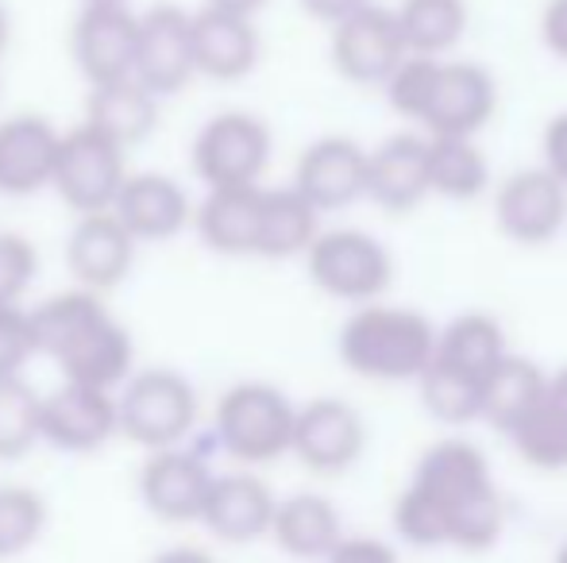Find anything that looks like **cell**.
<instances>
[{
    "instance_id": "4316f807",
    "label": "cell",
    "mask_w": 567,
    "mask_h": 563,
    "mask_svg": "<svg viewBox=\"0 0 567 563\" xmlns=\"http://www.w3.org/2000/svg\"><path fill=\"white\" fill-rule=\"evenodd\" d=\"M548 394V375L529 359V355H502L491 367V375L483 378V417L498 432H509L522 417H529L533 409L545 402Z\"/></svg>"
},
{
    "instance_id": "d4e9b609",
    "label": "cell",
    "mask_w": 567,
    "mask_h": 563,
    "mask_svg": "<svg viewBox=\"0 0 567 563\" xmlns=\"http://www.w3.org/2000/svg\"><path fill=\"white\" fill-rule=\"evenodd\" d=\"M259 209L262 186L205 189L202 205H194V228L209 251L244 259L255 256V243H259Z\"/></svg>"
},
{
    "instance_id": "1f68e13d",
    "label": "cell",
    "mask_w": 567,
    "mask_h": 563,
    "mask_svg": "<svg viewBox=\"0 0 567 563\" xmlns=\"http://www.w3.org/2000/svg\"><path fill=\"white\" fill-rule=\"evenodd\" d=\"M425 409L444 425H471L483 417V378H471L463 371H452L444 363H429V371L417 378Z\"/></svg>"
},
{
    "instance_id": "f546056e",
    "label": "cell",
    "mask_w": 567,
    "mask_h": 563,
    "mask_svg": "<svg viewBox=\"0 0 567 563\" xmlns=\"http://www.w3.org/2000/svg\"><path fill=\"white\" fill-rule=\"evenodd\" d=\"M405 51L421 59L449 54L467 31V4L463 0H402L394 8Z\"/></svg>"
},
{
    "instance_id": "4dcf8cb0",
    "label": "cell",
    "mask_w": 567,
    "mask_h": 563,
    "mask_svg": "<svg viewBox=\"0 0 567 563\" xmlns=\"http://www.w3.org/2000/svg\"><path fill=\"white\" fill-rule=\"evenodd\" d=\"M491 181V163L475 139L429 136V194L449 201H475Z\"/></svg>"
},
{
    "instance_id": "d6986e66",
    "label": "cell",
    "mask_w": 567,
    "mask_h": 563,
    "mask_svg": "<svg viewBox=\"0 0 567 563\" xmlns=\"http://www.w3.org/2000/svg\"><path fill=\"white\" fill-rule=\"evenodd\" d=\"M140 243L124 232L113 212L78 217L66 240V271L74 274L78 290L109 293L132 274Z\"/></svg>"
},
{
    "instance_id": "8fae6325",
    "label": "cell",
    "mask_w": 567,
    "mask_h": 563,
    "mask_svg": "<svg viewBox=\"0 0 567 563\" xmlns=\"http://www.w3.org/2000/svg\"><path fill=\"white\" fill-rule=\"evenodd\" d=\"M367 448V425L343 398H313L293 414L290 456L313 475H343Z\"/></svg>"
},
{
    "instance_id": "6da1fadb",
    "label": "cell",
    "mask_w": 567,
    "mask_h": 563,
    "mask_svg": "<svg viewBox=\"0 0 567 563\" xmlns=\"http://www.w3.org/2000/svg\"><path fill=\"white\" fill-rule=\"evenodd\" d=\"M394 529L413 549H494L506 533V502L483 448L471 440L433 444L398 494Z\"/></svg>"
},
{
    "instance_id": "ab89813d",
    "label": "cell",
    "mask_w": 567,
    "mask_h": 563,
    "mask_svg": "<svg viewBox=\"0 0 567 563\" xmlns=\"http://www.w3.org/2000/svg\"><path fill=\"white\" fill-rule=\"evenodd\" d=\"M545 170L567 189V113L553 116L545 128Z\"/></svg>"
},
{
    "instance_id": "7c38bea8",
    "label": "cell",
    "mask_w": 567,
    "mask_h": 563,
    "mask_svg": "<svg viewBox=\"0 0 567 563\" xmlns=\"http://www.w3.org/2000/svg\"><path fill=\"white\" fill-rule=\"evenodd\" d=\"M405 51L398 15L382 4H367L355 15L332 28V66L355 85H386L402 62Z\"/></svg>"
},
{
    "instance_id": "5b68a950",
    "label": "cell",
    "mask_w": 567,
    "mask_h": 563,
    "mask_svg": "<svg viewBox=\"0 0 567 563\" xmlns=\"http://www.w3.org/2000/svg\"><path fill=\"white\" fill-rule=\"evenodd\" d=\"M293 406L278 386L270 383H236L225 390L213 414V436L220 451L244 467H267L290 456Z\"/></svg>"
},
{
    "instance_id": "4fadbf2b",
    "label": "cell",
    "mask_w": 567,
    "mask_h": 563,
    "mask_svg": "<svg viewBox=\"0 0 567 563\" xmlns=\"http://www.w3.org/2000/svg\"><path fill=\"white\" fill-rule=\"evenodd\" d=\"M116 432V394L93 386L62 383L59 390L43 394L39 406V440L70 456L101 451Z\"/></svg>"
},
{
    "instance_id": "d590c367",
    "label": "cell",
    "mask_w": 567,
    "mask_h": 563,
    "mask_svg": "<svg viewBox=\"0 0 567 563\" xmlns=\"http://www.w3.org/2000/svg\"><path fill=\"white\" fill-rule=\"evenodd\" d=\"M436 70H441V59H421V54H410L394 74L386 77V97L390 108L405 121H417L425 116L429 93L436 85Z\"/></svg>"
},
{
    "instance_id": "e0dca14e",
    "label": "cell",
    "mask_w": 567,
    "mask_h": 563,
    "mask_svg": "<svg viewBox=\"0 0 567 563\" xmlns=\"http://www.w3.org/2000/svg\"><path fill=\"white\" fill-rule=\"evenodd\" d=\"M109 212L135 243H166L194 225V201L171 174H127Z\"/></svg>"
},
{
    "instance_id": "7bdbcfd3",
    "label": "cell",
    "mask_w": 567,
    "mask_h": 563,
    "mask_svg": "<svg viewBox=\"0 0 567 563\" xmlns=\"http://www.w3.org/2000/svg\"><path fill=\"white\" fill-rule=\"evenodd\" d=\"M151 563H217L205 549H197V544H174V549L158 552Z\"/></svg>"
},
{
    "instance_id": "ac0fdd59",
    "label": "cell",
    "mask_w": 567,
    "mask_h": 563,
    "mask_svg": "<svg viewBox=\"0 0 567 563\" xmlns=\"http://www.w3.org/2000/svg\"><path fill=\"white\" fill-rule=\"evenodd\" d=\"M293 189L317 212H337L367 197V150L348 136L309 143L293 170Z\"/></svg>"
},
{
    "instance_id": "603a6c76",
    "label": "cell",
    "mask_w": 567,
    "mask_h": 563,
    "mask_svg": "<svg viewBox=\"0 0 567 563\" xmlns=\"http://www.w3.org/2000/svg\"><path fill=\"white\" fill-rule=\"evenodd\" d=\"M367 197L386 212H410L429 197V139L390 136L367 150Z\"/></svg>"
},
{
    "instance_id": "ffe728a7",
    "label": "cell",
    "mask_w": 567,
    "mask_h": 563,
    "mask_svg": "<svg viewBox=\"0 0 567 563\" xmlns=\"http://www.w3.org/2000/svg\"><path fill=\"white\" fill-rule=\"evenodd\" d=\"M275 490L251 471L213 475L209 498H205L202 525L217 536L220 544H255L270 533L275 518Z\"/></svg>"
},
{
    "instance_id": "30bf717a",
    "label": "cell",
    "mask_w": 567,
    "mask_h": 563,
    "mask_svg": "<svg viewBox=\"0 0 567 563\" xmlns=\"http://www.w3.org/2000/svg\"><path fill=\"white\" fill-rule=\"evenodd\" d=\"M213 475L217 471L209 467V459L186 444L147 451L140 467V498L151 518L166 525H189V521H202Z\"/></svg>"
},
{
    "instance_id": "c3c4849f",
    "label": "cell",
    "mask_w": 567,
    "mask_h": 563,
    "mask_svg": "<svg viewBox=\"0 0 567 563\" xmlns=\"http://www.w3.org/2000/svg\"><path fill=\"white\" fill-rule=\"evenodd\" d=\"M82 4H127V0H82Z\"/></svg>"
},
{
    "instance_id": "5bb4252c",
    "label": "cell",
    "mask_w": 567,
    "mask_h": 563,
    "mask_svg": "<svg viewBox=\"0 0 567 563\" xmlns=\"http://www.w3.org/2000/svg\"><path fill=\"white\" fill-rule=\"evenodd\" d=\"M70 54L90 90L132 77L135 12L127 4H82L70 28Z\"/></svg>"
},
{
    "instance_id": "9a60e30c",
    "label": "cell",
    "mask_w": 567,
    "mask_h": 563,
    "mask_svg": "<svg viewBox=\"0 0 567 563\" xmlns=\"http://www.w3.org/2000/svg\"><path fill=\"white\" fill-rule=\"evenodd\" d=\"M494 217H498L506 240L540 248V243L556 240L567 225V189L545 166L517 170L502 181L498 197H494Z\"/></svg>"
},
{
    "instance_id": "836d02e7",
    "label": "cell",
    "mask_w": 567,
    "mask_h": 563,
    "mask_svg": "<svg viewBox=\"0 0 567 563\" xmlns=\"http://www.w3.org/2000/svg\"><path fill=\"white\" fill-rule=\"evenodd\" d=\"M47 498L31 487H0V563L16 560L47 533Z\"/></svg>"
},
{
    "instance_id": "52a82bcc",
    "label": "cell",
    "mask_w": 567,
    "mask_h": 563,
    "mask_svg": "<svg viewBox=\"0 0 567 563\" xmlns=\"http://www.w3.org/2000/svg\"><path fill=\"white\" fill-rule=\"evenodd\" d=\"M270 128L251 113H217L205 121L189 147V163L205 189H239L259 186L270 166Z\"/></svg>"
},
{
    "instance_id": "ee69618b",
    "label": "cell",
    "mask_w": 567,
    "mask_h": 563,
    "mask_svg": "<svg viewBox=\"0 0 567 563\" xmlns=\"http://www.w3.org/2000/svg\"><path fill=\"white\" fill-rule=\"evenodd\" d=\"M205 8H217V12H231V15H247V20H255V12L267 8V0H205Z\"/></svg>"
},
{
    "instance_id": "277c9868",
    "label": "cell",
    "mask_w": 567,
    "mask_h": 563,
    "mask_svg": "<svg viewBox=\"0 0 567 563\" xmlns=\"http://www.w3.org/2000/svg\"><path fill=\"white\" fill-rule=\"evenodd\" d=\"M197 425V390L182 371H132L116 390V432L143 451L178 448Z\"/></svg>"
},
{
    "instance_id": "60d3db41",
    "label": "cell",
    "mask_w": 567,
    "mask_h": 563,
    "mask_svg": "<svg viewBox=\"0 0 567 563\" xmlns=\"http://www.w3.org/2000/svg\"><path fill=\"white\" fill-rule=\"evenodd\" d=\"M540 39L553 54L567 59V0H553L545 8V20H540Z\"/></svg>"
},
{
    "instance_id": "f35d334b",
    "label": "cell",
    "mask_w": 567,
    "mask_h": 563,
    "mask_svg": "<svg viewBox=\"0 0 567 563\" xmlns=\"http://www.w3.org/2000/svg\"><path fill=\"white\" fill-rule=\"evenodd\" d=\"M324 563H402V560L379 536H343Z\"/></svg>"
},
{
    "instance_id": "9c48e42d",
    "label": "cell",
    "mask_w": 567,
    "mask_h": 563,
    "mask_svg": "<svg viewBox=\"0 0 567 563\" xmlns=\"http://www.w3.org/2000/svg\"><path fill=\"white\" fill-rule=\"evenodd\" d=\"M194 12L182 4H151L147 12H135V66L132 77L151 97H174L189 85L194 74V43H189Z\"/></svg>"
},
{
    "instance_id": "e575fe53",
    "label": "cell",
    "mask_w": 567,
    "mask_h": 563,
    "mask_svg": "<svg viewBox=\"0 0 567 563\" xmlns=\"http://www.w3.org/2000/svg\"><path fill=\"white\" fill-rule=\"evenodd\" d=\"M39 406L43 394H35L20 378H0V459L16 463L28 456L39 440Z\"/></svg>"
},
{
    "instance_id": "d6a6232c",
    "label": "cell",
    "mask_w": 567,
    "mask_h": 563,
    "mask_svg": "<svg viewBox=\"0 0 567 563\" xmlns=\"http://www.w3.org/2000/svg\"><path fill=\"white\" fill-rule=\"evenodd\" d=\"M509 444L517 448V456L533 467V471H567V421L560 409L548 402H540L529 417H522L509 428Z\"/></svg>"
},
{
    "instance_id": "8992f818",
    "label": "cell",
    "mask_w": 567,
    "mask_h": 563,
    "mask_svg": "<svg viewBox=\"0 0 567 563\" xmlns=\"http://www.w3.org/2000/svg\"><path fill=\"white\" fill-rule=\"evenodd\" d=\"M306 271L321 293L351 305H371L394 282V259L359 228H332L321 232L306 251Z\"/></svg>"
},
{
    "instance_id": "f1b7e54d",
    "label": "cell",
    "mask_w": 567,
    "mask_h": 563,
    "mask_svg": "<svg viewBox=\"0 0 567 563\" xmlns=\"http://www.w3.org/2000/svg\"><path fill=\"white\" fill-rule=\"evenodd\" d=\"M502 355H506V332L491 313H463L444 332H436L433 363H444L471 378H486Z\"/></svg>"
},
{
    "instance_id": "44dd1931",
    "label": "cell",
    "mask_w": 567,
    "mask_h": 563,
    "mask_svg": "<svg viewBox=\"0 0 567 563\" xmlns=\"http://www.w3.org/2000/svg\"><path fill=\"white\" fill-rule=\"evenodd\" d=\"M189 43H194V74L213 82H239L259 66V28L247 15L197 8L189 23Z\"/></svg>"
},
{
    "instance_id": "484cf974",
    "label": "cell",
    "mask_w": 567,
    "mask_h": 563,
    "mask_svg": "<svg viewBox=\"0 0 567 563\" xmlns=\"http://www.w3.org/2000/svg\"><path fill=\"white\" fill-rule=\"evenodd\" d=\"M85 124L127 150L158 128V97H151L135 77H124V82L113 85H93L90 97H85Z\"/></svg>"
},
{
    "instance_id": "3957f363",
    "label": "cell",
    "mask_w": 567,
    "mask_h": 563,
    "mask_svg": "<svg viewBox=\"0 0 567 563\" xmlns=\"http://www.w3.org/2000/svg\"><path fill=\"white\" fill-rule=\"evenodd\" d=\"M433 355V321L402 305H359L340 329L343 367L371 383H417Z\"/></svg>"
},
{
    "instance_id": "7a4b0ae2",
    "label": "cell",
    "mask_w": 567,
    "mask_h": 563,
    "mask_svg": "<svg viewBox=\"0 0 567 563\" xmlns=\"http://www.w3.org/2000/svg\"><path fill=\"white\" fill-rule=\"evenodd\" d=\"M35 355L59 363L62 383L116 394L135 371V340L90 290H62L28 309Z\"/></svg>"
},
{
    "instance_id": "7dc6e473",
    "label": "cell",
    "mask_w": 567,
    "mask_h": 563,
    "mask_svg": "<svg viewBox=\"0 0 567 563\" xmlns=\"http://www.w3.org/2000/svg\"><path fill=\"white\" fill-rule=\"evenodd\" d=\"M553 563H567V541L560 544V549H556V560Z\"/></svg>"
},
{
    "instance_id": "cb8c5ba5",
    "label": "cell",
    "mask_w": 567,
    "mask_h": 563,
    "mask_svg": "<svg viewBox=\"0 0 567 563\" xmlns=\"http://www.w3.org/2000/svg\"><path fill=\"white\" fill-rule=\"evenodd\" d=\"M267 536L286 556L324 563L329 552L343 541V521H340V510L324 494L301 490V494L278 498Z\"/></svg>"
},
{
    "instance_id": "83f0119b",
    "label": "cell",
    "mask_w": 567,
    "mask_h": 563,
    "mask_svg": "<svg viewBox=\"0 0 567 563\" xmlns=\"http://www.w3.org/2000/svg\"><path fill=\"white\" fill-rule=\"evenodd\" d=\"M321 236V212L306 201L293 186L262 189L259 209V243L255 256L262 259H293L306 256L309 243Z\"/></svg>"
},
{
    "instance_id": "b9f144b4",
    "label": "cell",
    "mask_w": 567,
    "mask_h": 563,
    "mask_svg": "<svg viewBox=\"0 0 567 563\" xmlns=\"http://www.w3.org/2000/svg\"><path fill=\"white\" fill-rule=\"evenodd\" d=\"M371 0H301V8H306L313 20L329 23V28H337L340 20H348V15H355L359 8H367Z\"/></svg>"
},
{
    "instance_id": "2e32d148",
    "label": "cell",
    "mask_w": 567,
    "mask_h": 563,
    "mask_svg": "<svg viewBox=\"0 0 567 563\" xmlns=\"http://www.w3.org/2000/svg\"><path fill=\"white\" fill-rule=\"evenodd\" d=\"M498 108V85L475 62H441L421 124L429 136L475 139Z\"/></svg>"
},
{
    "instance_id": "74e56055",
    "label": "cell",
    "mask_w": 567,
    "mask_h": 563,
    "mask_svg": "<svg viewBox=\"0 0 567 563\" xmlns=\"http://www.w3.org/2000/svg\"><path fill=\"white\" fill-rule=\"evenodd\" d=\"M35 355L31 321L23 305H0V378H20Z\"/></svg>"
},
{
    "instance_id": "8d00e7d4",
    "label": "cell",
    "mask_w": 567,
    "mask_h": 563,
    "mask_svg": "<svg viewBox=\"0 0 567 563\" xmlns=\"http://www.w3.org/2000/svg\"><path fill=\"white\" fill-rule=\"evenodd\" d=\"M39 274V251L28 236L0 232V305H20Z\"/></svg>"
},
{
    "instance_id": "f6af8a7d",
    "label": "cell",
    "mask_w": 567,
    "mask_h": 563,
    "mask_svg": "<svg viewBox=\"0 0 567 563\" xmlns=\"http://www.w3.org/2000/svg\"><path fill=\"white\" fill-rule=\"evenodd\" d=\"M548 402L564 414L567 421V367H560L556 375H548Z\"/></svg>"
},
{
    "instance_id": "ba28073f",
    "label": "cell",
    "mask_w": 567,
    "mask_h": 563,
    "mask_svg": "<svg viewBox=\"0 0 567 563\" xmlns=\"http://www.w3.org/2000/svg\"><path fill=\"white\" fill-rule=\"evenodd\" d=\"M127 178V150L93 132L90 124L62 132L59 158H54L51 189L62 197L66 209L78 217L90 212H109Z\"/></svg>"
},
{
    "instance_id": "7402d4cb",
    "label": "cell",
    "mask_w": 567,
    "mask_h": 563,
    "mask_svg": "<svg viewBox=\"0 0 567 563\" xmlns=\"http://www.w3.org/2000/svg\"><path fill=\"white\" fill-rule=\"evenodd\" d=\"M62 132L47 116H8L0 121V194L31 197L51 186Z\"/></svg>"
},
{
    "instance_id": "bcb514c9",
    "label": "cell",
    "mask_w": 567,
    "mask_h": 563,
    "mask_svg": "<svg viewBox=\"0 0 567 563\" xmlns=\"http://www.w3.org/2000/svg\"><path fill=\"white\" fill-rule=\"evenodd\" d=\"M8 39H12V15H8L4 0H0V59H4V51H8Z\"/></svg>"
}]
</instances>
